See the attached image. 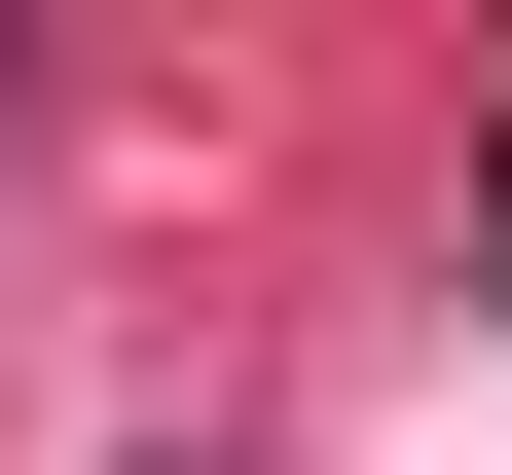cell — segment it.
<instances>
[{"label": "cell", "mask_w": 512, "mask_h": 475, "mask_svg": "<svg viewBox=\"0 0 512 475\" xmlns=\"http://www.w3.org/2000/svg\"><path fill=\"white\" fill-rule=\"evenodd\" d=\"M476 256H512V147H476Z\"/></svg>", "instance_id": "1"}]
</instances>
